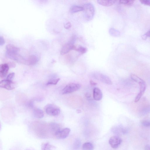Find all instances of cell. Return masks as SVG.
Masks as SVG:
<instances>
[{"label": "cell", "mask_w": 150, "mask_h": 150, "mask_svg": "<svg viewBox=\"0 0 150 150\" xmlns=\"http://www.w3.org/2000/svg\"><path fill=\"white\" fill-rule=\"evenodd\" d=\"M84 18L88 21L92 20L95 14V8L93 5L91 3H88L84 5Z\"/></svg>", "instance_id": "6da1fadb"}, {"label": "cell", "mask_w": 150, "mask_h": 150, "mask_svg": "<svg viewBox=\"0 0 150 150\" xmlns=\"http://www.w3.org/2000/svg\"><path fill=\"white\" fill-rule=\"evenodd\" d=\"M76 40V36H72L70 41L62 47L60 51L61 54L65 55L71 50H74L75 47L74 45Z\"/></svg>", "instance_id": "7a4b0ae2"}, {"label": "cell", "mask_w": 150, "mask_h": 150, "mask_svg": "<svg viewBox=\"0 0 150 150\" xmlns=\"http://www.w3.org/2000/svg\"><path fill=\"white\" fill-rule=\"evenodd\" d=\"M46 113L50 116H57L60 112V109L55 105L52 104H49L45 108Z\"/></svg>", "instance_id": "3957f363"}, {"label": "cell", "mask_w": 150, "mask_h": 150, "mask_svg": "<svg viewBox=\"0 0 150 150\" xmlns=\"http://www.w3.org/2000/svg\"><path fill=\"white\" fill-rule=\"evenodd\" d=\"M80 87V85L78 84H69L62 90V94L63 95H66L71 93L78 90Z\"/></svg>", "instance_id": "277c9868"}, {"label": "cell", "mask_w": 150, "mask_h": 150, "mask_svg": "<svg viewBox=\"0 0 150 150\" xmlns=\"http://www.w3.org/2000/svg\"><path fill=\"white\" fill-rule=\"evenodd\" d=\"M6 56L9 58L10 57L18 53L19 49L13 45L8 44L6 46Z\"/></svg>", "instance_id": "5b68a950"}, {"label": "cell", "mask_w": 150, "mask_h": 150, "mask_svg": "<svg viewBox=\"0 0 150 150\" xmlns=\"http://www.w3.org/2000/svg\"><path fill=\"white\" fill-rule=\"evenodd\" d=\"M16 84L12 81L7 79L1 81L0 82L1 88L8 90H12L15 88Z\"/></svg>", "instance_id": "8992f818"}, {"label": "cell", "mask_w": 150, "mask_h": 150, "mask_svg": "<svg viewBox=\"0 0 150 150\" xmlns=\"http://www.w3.org/2000/svg\"><path fill=\"white\" fill-rule=\"evenodd\" d=\"M94 77L96 79L104 83L109 85L112 84L113 83L110 78L103 74L96 73L94 74Z\"/></svg>", "instance_id": "52a82bcc"}, {"label": "cell", "mask_w": 150, "mask_h": 150, "mask_svg": "<svg viewBox=\"0 0 150 150\" xmlns=\"http://www.w3.org/2000/svg\"><path fill=\"white\" fill-rule=\"evenodd\" d=\"M71 132L70 128H66L60 130L55 134L54 136L59 139H63L67 138Z\"/></svg>", "instance_id": "ba28073f"}, {"label": "cell", "mask_w": 150, "mask_h": 150, "mask_svg": "<svg viewBox=\"0 0 150 150\" xmlns=\"http://www.w3.org/2000/svg\"><path fill=\"white\" fill-rule=\"evenodd\" d=\"M122 141V139L120 137L117 136H114L110 138L109 142L112 148L116 149L120 146Z\"/></svg>", "instance_id": "9c48e42d"}, {"label": "cell", "mask_w": 150, "mask_h": 150, "mask_svg": "<svg viewBox=\"0 0 150 150\" xmlns=\"http://www.w3.org/2000/svg\"><path fill=\"white\" fill-rule=\"evenodd\" d=\"M9 69V66L7 63L1 64L0 66V77L3 78L8 74Z\"/></svg>", "instance_id": "30bf717a"}, {"label": "cell", "mask_w": 150, "mask_h": 150, "mask_svg": "<svg viewBox=\"0 0 150 150\" xmlns=\"http://www.w3.org/2000/svg\"><path fill=\"white\" fill-rule=\"evenodd\" d=\"M139 85L140 87V92L136 97L135 100V102H137L139 101L144 94L146 89L145 82L140 83Z\"/></svg>", "instance_id": "8fae6325"}, {"label": "cell", "mask_w": 150, "mask_h": 150, "mask_svg": "<svg viewBox=\"0 0 150 150\" xmlns=\"http://www.w3.org/2000/svg\"><path fill=\"white\" fill-rule=\"evenodd\" d=\"M93 96L94 99L96 101L101 100L103 97L102 93L98 88H95L93 91Z\"/></svg>", "instance_id": "7c38bea8"}, {"label": "cell", "mask_w": 150, "mask_h": 150, "mask_svg": "<svg viewBox=\"0 0 150 150\" xmlns=\"http://www.w3.org/2000/svg\"><path fill=\"white\" fill-rule=\"evenodd\" d=\"M33 115L34 117L38 119H41L44 116L43 112L41 109L38 108L34 109L33 112Z\"/></svg>", "instance_id": "4fadbf2b"}, {"label": "cell", "mask_w": 150, "mask_h": 150, "mask_svg": "<svg viewBox=\"0 0 150 150\" xmlns=\"http://www.w3.org/2000/svg\"><path fill=\"white\" fill-rule=\"evenodd\" d=\"M37 61V58L35 55H30L27 57V65H35Z\"/></svg>", "instance_id": "5bb4252c"}, {"label": "cell", "mask_w": 150, "mask_h": 150, "mask_svg": "<svg viewBox=\"0 0 150 150\" xmlns=\"http://www.w3.org/2000/svg\"><path fill=\"white\" fill-rule=\"evenodd\" d=\"M116 1H97L99 5L105 7H110L116 3Z\"/></svg>", "instance_id": "9a60e30c"}, {"label": "cell", "mask_w": 150, "mask_h": 150, "mask_svg": "<svg viewBox=\"0 0 150 150\" xmlns=\"http://www.w3.org/2000/svg\"><path fill=\"white\" fill-rule=\"evenodd\" d=\"M41 148V150H54L55 147L49 143H45L42 144Z\"/></svg>", "instance_id": "2e32d148"}, {"label": "cell", "mask_w": 150, "mask_h": 150, "mask_svg": "<svg viewBox=\"0 0 150 150\" xmlns=\"http://www.w3.org/2000/svg\"><path fill=\"white\" fill-rule=\"evenodd\" d=\"M84 10L83 7L78 5H73L70 8V11L71 13H74Z\"/></svg>", "instance_id": "e0dca14e"}, {"label": "cell", "mask_w": 150, "mask_h": 150, "mask_svg": "<svg viewBox=\"0 0 150 150\" xmlns=\"http://www.w3.org/2000/svg\"><path fill=\"white\" fill-rule=\"evenodd\" d=\"M82 148L83 150H93L94 149V146L91 143L87 142L83 144Z\"/></svg>", "instance_id": "ac0fdd59"}, {"label": "cell", "mask_w": 150, "mask_h": 150, "mask_svg": "<svg viewBox=\"0 0 150 150\" xmlns=\"http://www.w3.org/2000/svg\"><path fill=\"white\" fill-rule=\"evenodd\" d=\"M109 33L111 36L114 37H118L120 35V32L114 28H111L110 29Z\"/></svg>", "instance_id": "d6986e66"}, {"label": "cell", "mask_w": 150, "mask_h": 150, "mask_svg": "<svg viewBox=\"0 0 150 150\" xmlns=\"http://www.w3.org/2000/svg\"><path fill=\"white\" fill-rule=\"evenodd\" d=\"M131 78L133 80L137 83L139 84L145 82L143 79L134 74L131 75Z\"/></svg>", "instance_id": "ffe728a7"}, {"label": "cell", "mask_w": 150, "mask_h": 150, "mask_svg": "<svg viewBox=\"0 0 150 150\" xmlns=\"http://www.w3.org/2000/svg\"><path fill=\"white\" fill-rule=\"evenodd\" d=\"M74 50L79 52L81 54H84L88 51L87 49L81 46H79L78 47H75Z\"/></svg>", "instance_id": "44dd1931"}, {"label": "cell", "mask_w": 150, "mask_h": 150, "mask_svg": "<svg viewBox=\"0 0 150 150\" xmlns=\"http://www.w3.org/2000/svg\"><path fill=\"white\" fill-rule=\"evenodd\" d=\"M134 1L132 0H126V1H120L119 3L127 6H131L134 3Z\"/></svg>", "instance_id": "7402d4cb"}, {"label": "cell", "mask_w": 150, "mask_h": 150, "mask_svg": "<svg viewBox=\"0 0 150 150\" xmlns=\"http://www.w3.org/2000/svg\"><path fill=\"white\" fill-rule=\"evenodd\" d=\"M81 145V141L79 139H77L75 140L73 146V150H77L80 147Z\"/></svg>", "instance_id": "603a6c76"}, {"label": "cell", "mask_w": 150, "mask_h": 150, "mask_svg": "<svg viewBox=\"0 0 150 150\" xmlns=\"http://www.w3.org/2000/svg\"><path fill=\"white\" fill-rule=\"evenodd\" d=\"M60 80V78L53 79L49 80L47 83V85H56Z\"/></svg>", "instance_id": "cb8c5ba5"}, {"label": "cell", "mask_w": 150, "mask_h": 150, "mask_svg": "<svg viewBox=\"0 0 150 150\" xmlns=\"http://www.w3.org/2000/svg\"><path fill=\"white\" fill-rule=\"evenodd\" d=\"M142 124L146 127H150V121L148 120H143L141 122Z\"/></svg>", "instance_id": "d4e9b609"}, {"label": "cell", "mask_w": 150, "mask_h": 150, "mask_svg": "<svg viewBox=\"0 0 150 150\" xmlns=\"http://www.w3.org/2000/svg\"><path fill=\"white\" fill-rule=\"evenodd\" d=\"M147 37L150 38V29L142 36V38L144 40H146Z\"/></svg>", "instance_id": "484cf974"}, {"label": "cell", "mask_w": 150, "mask_h": 150, "mask_svg": "<svg viewBox=\"0 0 150 150\" xmlns=\"http://www.w3.org/2000/svg\"><path fill=\"white\" fill-rule=\"evenodd\" d=\"M15 76V73H10L7 76V79L12 81Z\"/></svg>", "instance_id": "4316f807"}, {"label": "cell", "mask_w": 150, "mask_h": 150, "mask_svg": "<svg viewBox=\"0 0 150 150\" xmlns=\"http://www.w3.org/2000/svg\"><path fill=\"white\" fill-rule=\"evenodd\" d=\"M140 1L142 4L150 6V1L149 0H142Z\"/></svg>", "instance_id": "83f0119b"}, {"label": "cell", "mask_w": 150, "mask_h": 150, "mask_svg": "<svg viewBox=\"0 0 150 150\" xmlns=\"http://www.w3.org/2000/svg\"><path fill=\"white\" fill-rule=\"evenodd\" d=\"M72 25L70 22H68L64 25V27L66 29H69L71 28Z\"/></svg>", "instance_id": "f1b7e54d"}, {"label": "cell", "mask_w": 150, "mask_h": 150, "mask_svg": "<svg viewBox=\"0 0 150 150\" xmlns=\"http://www.w3.org/2000/svg\"><path fill=\"white\" fill-rule=\"evenodd\" d=\"M5 40L3 36H1L0 37V46H2L4 45L5 43Z\"/></svg>", "instance_id": "f546056e"}, {"label": "cell", "mask_w": 150, "mask_h": 150, "mask_svg": "<svg viewBox=\"0 0 150 150\" xmlns=\"http://www.w3.org/2000/svg\"><path fill=\"white\" fill-rule=\"evenodd\" d=\"M145 150H150V145H146L145 147Z\"/></svg>", "instance_id": "4dcf8cb0"}, {"label": "cell", "mask_w": 150, "mask_h": 150, "mask_svg": "<svg viewBox=\"0 0 150 150\" xmlns=\"http://www.w3.org/2000/svg\"><path fill=\"white\" fill-rule=\"evenodd\" d=\"M29 106L30 108H33L34 106L33 102L32 101H31L29 104Z\"/></svg>", "instance_id": "1f68e13d"}, {"label": "cell", "mask_w": 150, "mask_h": 150, "mask_svg": "<svg viewBox=\"0 0 150 150\" xmlns=\"http://www.w3.org/2000/svg\"><path fill=\"white\" fill-rule=\"evenodd\" d=\"M90 83L92 85L95 86L97 84V83L94 82V81L91 80L90 81Z\"/></svg>", "instance_id": "d6a6232c"}, {"label": "cell", "mask_w": 150, "mask_h": 150, "mask_svg": "<svg viewBox=\"0 0 150 150\" xmlns=\"http://www.w3.org/2000/svg\"><path fill=\"white\" fill-rule=\"evenodd\" d=\"M86 96L87 98H90V97H91L90 95L88 94H87L86 95Z\"/></svg>", "instance_id": "836d02e7"}]
</instances>
